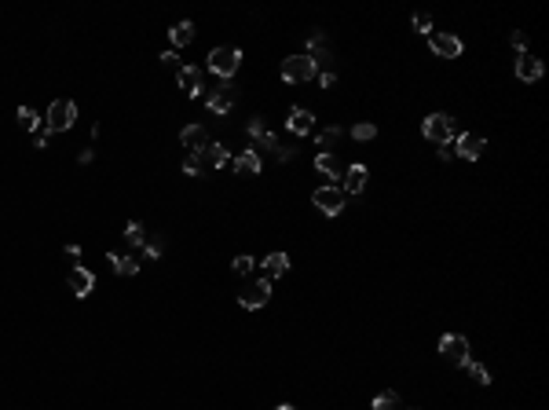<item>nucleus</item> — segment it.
Listing matches in <instances>:
<instances>
[{
    "instance_id": "obj_1",
    "label": "nucleus",
    "mask_w": 549,
    "mask_h": 410,
    "mask_svg": "<svg viewBox=\"0 0 549 410\" xmlns=\"http://www.w3.org/2000/svg\"><path fill=\"white\" fill-rule=\"evenodd\" d=\"M242 67V52L238 48H231V45H220L209 52V70H213L220 81H231L235 77V70Z\"/></svg>"
},
{
    "instance_id": "obj_2",
    "label": "nucleus",
    "mask_w": 549,
    "mask_h": 410,
    "mask_svg": "<svg viewBox=\"0 0 549 410\" xmlns=\"http://www.w3.org/2000/svg\"><path fill=\"white\" fill-rule=\"evenodd\" d=\"M311 77H319V67H315L308 55H289V59L282 62V81L304 84V81H311Z\"/></svg>"
},
{
    "instance_id": "obj_3",
    "label": "nucleus",
    "mask_w": 549,
    "mask_h": 410,
    "mask_svg": "<svg viewBox=\"0 0 549 410\" xmlns=\"http://www.w3.org/2000/svg\"><path fill=\"white\" fill-rule=\"evenodd\" d=\"M235 99H238V92H235V84H231V81H220V84H213V89H205V103H209V110H213V114L235 110Z\"/></svg>"
},
{
    "instance_id": "obj_4",
    "label": "nucleus",
    "mask_w": 549,
    "mask_h": 410,
    "mask_svg": "<svg viewBox=\"0 0 549 410\" xmlns=\"http://www.w3.org/2000/svg\"><path fill=\"white\" fill-rule=\"evenodd\" d=\"M421 132H425V139H432L436 147H443V143L454 139V118H447V114H429L425 125H421Z\"/></svg>"
},
{
    "instance_id": "obj_5",
    "label": "nucleus",
    "mask_w": 549,
    "mask_h": 410,
    "mask_svg": "<svg viewBox=\"0 0 549 410\" xmlns=\"http://www.w3.org/2000/svg\"><path fill=\"white\" fill-rule=\"evenodd\" d=\"M77 121V106L70 99H55L48 106V132H67V128H74Z\"/></svg>"
},
{
    "instance_id": "obj_6",
    "label": "nucleus",
    "mask_w": 549,
    "mask_h": 410,
    "mask_svg": "<svg viewBox=\"0 0 549 410\" xmlns=\"http://www.w3.org/2000/svg\"><path fill=\"white\" fill-rule=\"evenodd\" d=\"M439 355L454 363V366H466L473 363L469 359V337H461V334H447V337H439Z\"/></svg>"
},
{
    "instance_id": "obj_7",
    "label": "nucleus",
    "mask_w": 549,
    "mask_h": 410,
    "mask_svg": "<svg viewBox=\"0 0 549 410\" xmlns=\"http://www.w3.org/2000/svg\"><path fill=\"white\" fill-rule=\"evenodd\" d=\"M267 300H271V283H267V278H253V283L238 293V304H242V308H249V312L264 308Z\"/></svg>"
},
{
    "instance_id": "obj_8",
    "label": "nucleus",
    "mask_w": 549,
    "mask_h": 410,
    "mask_svg": "<svg viewBox=\"0 0 549 410\" xmlns=\"http://www.w3.org/2000/svg\"><path fill=\"white\" fill-rule=\"evenodd\" d=\"M311 202L319 212H326V217H337V212L345 209V190L341 187H319L311 194Z\"/></svg>"
},
{
    "instance_id": "obj_9",
    "label": "nucleus",
    "mask_w": 549,
    "mask_h": 410,
    "mask_svg": "<svg viewBox=\"0 0 549 410\" xmlns=\"http://www.w3.org/2000/svg\"><path fill=\"white\" fill-rule=\"evenodd\" d=\"M429 45H432V52H436L439 59H458V55H461V40H458L454 33L432 30V33H429Z\"/></svg>"
},
{
    "instance_id": "obj_10",
    "label": "nucleus",
    "mask_w": 549,
    "mask_h": 410,
    "mask_svg": "<svg viewBox=\"0 0 549 410\" xmlns=\"http://www.w3.org/2000/svg\"><path fill=\"white\" fill-rule=\"evenodd\" d=\"M67 283H70V290H74V297H88L92 290H96V275L88 271V268H70V275H67Z\"/></svg>"
},
{
    "instance_id": "obj_11",
    "label": "nucleus",
    "mask_w": 549,
    "mask_h": 410,
    "mask_svg": "<svg viewBox=\"0 0 549 410\" xmlns=\"http://www.w3.org/2000/svg\"><path fill=\"white\" fill-rule=\"evenodd\" d=\"M483 147H487V139H483L480 132H466V136H458V147H454V154H461V158L476 161V158L483 154Z\"/></svg>"
},
{
    "instance_id": "obj_12",
    "label": "nucleus",
    "mask_w": 549,
    "mask_h": 410,
    "mask_svg": "<svg viewBox=\"0 0 549 410\" xmlns=\"http://www.w3.org/2000/svg\"><path fill=\"white\" fill-rule=\"evenodd\" d=\"M286 128L293 136H308L311 128H315V118H311V110H304V106H293L289 110V118H286Z\"/></svg>"
},
{
    "instance_id": "obj_13",
    "label": "nucleus",
    "mask_w": 549,
    "mask_h": 410,
    "mask_svg": "<svg viewBox=\"0 0 549 410\" xmlns=\"http://www.w3.org/2000/svg\"><path fill=\"white\" fill-rule=\"evenodd\" d=\"M180 143L191 150V154H202V150L209 147V136H205V128H202V125H187L183 132H180Z\"/></svg>"
},
{
    "instance_id": "obj_14",
    "label": "nucleus",
    "mask_w": 549,
    "mask_h": 410,
    "mask_svg": "<svg viewBox=\"0 0 549 410\" xmlns=\"http://www.w3.org/2000/svg\"><path fill=\"white\" fill-rule=\"evenodd\" d=\"M180 89L187 92V96H202V89H205V77H202V70L198 67H180Z\"/></svg>"
},
{
    "instance_id": "obj_15",
    "label": "nucleus",
    "mask_w": 549,
    "mask_h": 410,
    "mask_svg": "<svg viewBox=\"0 0 549 410\" xmlns=\"http://www.w3.org/2000/svg\"><path fill=\"white\" fill-rule=\"evenodd\" d=\"M542 74H545V67H542V59H535V55H527V52H524V55L516 59V77H520V81H538Z\"/></svg>"
},
{
    "instance_id": "obj_16",
    "label": "nucleus",
    "mask_w": 549,
    "mask_h": 410,
    "mask_svg": "<svg viewBox=\"0 0 549 410\" xmlns=\"http://www.w3.org/2000/svg\"><path fill=\"white\" fill-rule=\"evenodd\" d=\"M315 169H319L323 176H330V180H345V169H348V165H345V161H337L330 150H326V154L315 158Z\"/></svg>"
},
{
    "instance_id": "obj_17",
    "label": "nucleus",
    "mask_w": 549,
    "mask_h": 410,
    "mask_svg": "<svg viewBox=\"0 0 549 410\" xmlns=\"http://www.w3.org/2000/svg\"><path fill=\"white\" fill-rule=\"evenodd\" d=\"M227 161H231V154H227L224 143H209V147L202 150V165H209V169H224Z\"/></svg>"
},
{
    "instance_id": "obj_18",
    "label": "nucleus",
    "mask_w": 549,
    "mask_h": 410,
    "mask_svg": "<svg viewBox=\"0 0 549 410\" xmlns=\"http://www.w3.org/2000/svg\"><path fill=\"white\" fill-rule=\"evenodd\" d=\"M235 172H242V176H260V154L257 150H242V154L235 158Z\"/></svg>"
},
{
    "instance_id": "obj_19",
    "label": "nucleus",
    "mask_w": 549,
    "mask_h": 410,
    "mask_svg": "<svg viewBox=\"0 0 549 410\" xmlns=\"http://www.w3.org/2000/svg\"><path fill=\"white\" fill-rule=\"evenodd\" d=\"M345 194H359V190H363L366 187V169L363 165H352V169H345Z\"/></svg>"
},
{
    "instance_id": "obj_20",
    "label": "nucleus",
    "mask_w": 549,
    "mask_h": 410,
    "mask_svg": "<svg viewBox=\"0 0 549 410\" xmlns=\"http://www.w3.org/2000/svg\"><path fill=\"white\" fill-rule=\"evenodd\" d=\"M315 67H319V62H330V48H326V40H323V33H311L308 37V52H304Z\"/></svg>"
},
{
    "instance_id": "obj_21",
    "label": "nucleus",
    "mask_w": 549,
    "mask_h": 410,
    "mask_svg": "<svg viewBox=\"0 0 549 410\" xmlns=\"http://www.w3.org/2000/svg\"><path fill=\"white\" fill-rule=\"evenodd\" d=\"M286 271H289V256H286V253L264 256V275H267V278H282Z\"/></svg>"
},
{
    "instance_id": "obj_22",
    "label": "nucleus",
    "mask_w": 549,
    "mask_h": 410,
    "mask_svg": "<svg viewBox=\"0 0 549 410\" xmlns=\"http://www.w3.org/2000/svg\"><path fill=\"white\" fill-rule=\"evenodd\" d=\"M168 37H173V45H176V48L191 45V40H195V23H176L173 30H168Z\"/></svg>"
},
{
    "instance_id": "obj_23",
    "label": "nucleus",
    "mask_w": 549,
    "mask_h": 410,
    "mask_svg": "<svg viewBox=\"0 0 549 410\" xmlns=\"http://www.w3.org/2000/svg\"><path fill=\"white\" fill-rule=\"evenodd\" d=\"M110 264H114L117 275H136V271H139V261H136V256H117V253H110Z\"/></svg>"
},
{
    "instance_id": "obj_24",
    "label": "nucleus",
    "mask_w": 549,
    "mask_h": 410,
    "mask_svg": "<svg viewBox=\"0 0 549 410\" xmlns=\"http://www.w3.org/2000/svg\"><path fill=\"white\" fill-rule=\"evenodd\" d=\"M374 410H403V399L395 392H377L374 396Z\"/></svg>"
},
{
    "instance_id": "obj_25",
    "label": "nucleus",
    "mask_w": 549,
    "mask_h": 410,
    "mask_svg": "<svg viewBox=\"0 0 549 410\" xmlns=\"http://www.w3.org/2000/svg\"><path fill=\"white\" fill-rule=\"evenodd\" d=\"M337 139H341V128H323V132L319 136H315V143H319L323 150H319V154H326V147H333Z\"/></svg>"
},
{
    "instance_id": "obj_26",
    "label": "nucleus",
    "mask_w": 549,
    "mask_h": 410,
    "mask_svg": "<svg viewBox=\"0 0 549 410\" xmlns=\"http://www.w3.org/2000/svg\"><path fill=\"white\" fill-rule=\"evenodd\" d=\"M18 125H23L26 132L37 128V110H33V106H18Z\"/></svg>"
},
{
    "instance_id": "obj_27",
    "label": "nucleus",
    "mask_w": 549,
    "mask_h": 410,
    "mask_svg": "<svg viewBox=\"0 0 549 410\" xmlns=\"http://www.w3.org/2000/svg\"><path fill=\"white\" fill-rule=\"evenodd\" d=\"M125 239H129L132 246H143V242H146V231H143V224H136V220H132L129 227H125Z\"/></svg>"
},
{
    "instance_id": "obj_28",
    "label": "nucleus",
    "mask_w": 549,
    "mask_h": 410,
    "mask_svg": "<svg viewBox=\"0 0 549 410\" xmlns=\"http://www.w3.org/2000/svg\"><path fill=\"white\" fill-rule=\"evenodd\" d=\"M466 366H469V374L476 377V385H491V370L483 363H466Z\"/></svg>"
},
{
    "instance_id": "obj_29",
    "label": "nucleus",
    "mask_w": 549,
    "mask_h": 410,
    "mask_svg": "<svg viewBox=\"0 0 549 410\" xmlns=\"http://www.w3.org/2000/svg\"><path fill=\"white\" fill-rule=\"evenodd\" d=\"M352 136H355V139H374L377 128H374L370 121H359V125H352Z\"/></svg>"
},
{
    "instance_id": "obj_30",
    "label": "nucleus",
    "mask_w": 549,
    "mask_h": 410,
    "mask_svg": "<svg viewBox=\"0 0 549 410\" xmlns=\"http://www.w3.org/2000/svg\"><path fill=\"white\" fill-rule=\"evenodd\" d=\"M161 249H165V242H161V234H151V239L143 242V253L146 256H161Z\"/></svg>"
},
{
    "instance_id": "obj_31",
    "label": "nucleus",
    "mask_w": 549,
    "mask_h": 410,
    "mask_svg": "<svg viewBox=\"0 0 549 410\" xmlns=\"http://www.w3.org/2000/svg\"><path fill=\"white\" fill-rule=\"evenodd\" d=\"M231 268H235V275H249L253 268H257V261H253V256H235V264H231Z\"/></svg>"
},
{
    "instance_id": "obj_32",
    "label": "nucleus",
    "mask_w": 549,
    "mask_h": 410,
    "mask_svg": "<svg viewBox=\"0 0 549 410\" xmlns=\"http://www.w3.org/2000/svg\"><path fill=\"white\" fill-rule=\"evenodd\" d=\"M202 169H205V165H202V154H187V161H183V172H187V176H198Z\"/></svg>"
},
{
    "instance_id": "obj_33",
    "label": "nucleus",
    "mask_w": 549,
    "mask_h": 410,
    "mask_svg": "<svg viewBox=\"0 0 549 410\" xmlns=\"http://www.w3.org/2000/svg\"><path fill=\"white\" fill-rule=\"evenodd\" d=\"M414 30H417V33H432V18H429L425 11L414 15Z\"/></svg>"
},
{
    "instance_id": "obj_34",
    "label": "nucleus",
    "mask_w": 549,
    "mask_h": 410,
    "mask_svg": "<svg viewBox=\"0 0 549 410\" xmlns=\"http://www.w3.org/2000/svg\"><path fill=\"white\" fill-rule=\"evenodd\" d=\"M33 147H37V150H45V147H48V128H45V132H37V136H33Z\"/></svg>"
},
{
    "instance_id": "obj_35",
    "label": "nucleus",
    "mask_w": 549,
    "mask_h": 410,
    "mask_svg": "<svg viewBox=\"0 0 549 410\" xmlns=\"http://www.w3.org/2000/svg\"><path fill=\"white\" fill-rule=\"evenodd\" d=\"M513 45H516L520 52L527 48V33H524V30H516V33H513Z\"/></svg>"
},
{
    "instance_id": "obj_36",
    "label": "nucleus",
    "mask_w": 549,
    "mask_h": 410,
    "mask_svg": "<svg viewBox=\"0 0 549 410\" xmlns=\"http://www.w3.org/2000/svg\"><path fill=\"white\" fill-rule=\"evenodd\" d=\"M274 154H279V161H289L293 150H289V147H274Z\"/></svg>"
},
{
    "instance_id": "obj_37",
    "label": "nucleus",
    "mask_w": 549,
    "mask_h": 410,
    "mask_svg": "<svg viewBox=\"0 0 549 410\" xmlns=\"http://www.w3.org/2000/svg\"><path fill=\"white\" fill-rule=\"evenodd\" d=\"M439 158H443V161L454 158V147H451V143H443V147H439Z\"/></svg>"
},
{
    "instance_id": "obj_38",
    "label": "nucleus",
    "mask_w": 549,
    "mask_h": 410,
    "mask_svg": "<svg viewBox=\"0 0 549 410\" xmlns=\"http://www.w3.org/2000/svg\"><path fill=\"white\" fill-rule=\"evenodd\" d=\"M161 62H165V67H180V62H176V52H165Z\"/></svg>"
},
{
    "instance_id": "obj_39",
    "label": "nucleus",
    "mask_w": 549,
    "mask_h": 410,
    "mask_svg": "<svg viewBox=\"0 0 549 410\" xmlns=\"http://www.w3.org/2000/svg\"><path fill=\"white\" fill-rule=\"evenodd\" d=\"M274 410H297V406H293V403H282V406H274Z\"/></svg>"
}]
</instances>
